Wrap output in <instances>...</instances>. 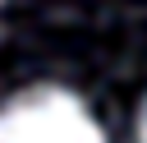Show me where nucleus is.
<instances>
[{
  "mask_svg": "<svg viewBox=\"0 0 147 143\" xmlns=\"http://www.w3.org/2000/svg\"><path fill=\"white\" fill-rule=\"evenodd\" d=\"M0 143H106V134L74 92L28 88L0 106Z\"/></svg>",
  "mask_w": 147,
  "mask_h": 143,
  "instance_id": "f257e3e1",
  "label": "nucleus"
},
{
  "mask_svg": "<svg viewBox=\"0 0 147 143\" xmlns=\"http://www.w3.org/2000/svg\"><path fill=\"white\" fill-rule=\"evenodd\" d=\"M138 143H147V106H142V120H138Z\"/></svg>",
  "mask_w": 147,
  "mask_h": 143,
  "instance_id": "f03ea898",
  "label": "nucleus"
}]
</instances>
